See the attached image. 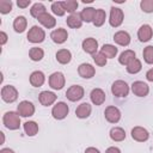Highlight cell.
Returning a JSON list of instances; mask_svg holds the SVG:
<instances>
[{"instance_id":"obj_1","label":"cell","mask_w":153,"mask_h":153,"mask_svg":"<svg viewBox=\"0 0 153 153\" xmlns=\"http://www.w3.org/2000/svg\"><path fill=\"white\" fill-rule=\"evenodd\" d=\"M2 122L5 124V127L10 130H17L20 127V116L18 112L14 111H7L4 117H2Z\"/></svg>"},{"instance_id":"obj_2","label":"cell","mask_w":153,"mask_h":153,"mask_svg":"<svg viewBox=\"0 0 153 153\" xmlns=\"http://www.w3.org/2000/svg\"><path fill=\"white\" fill-rule=\"evenodd\" d=\"M27 41L31 43H42L45 38V32L37 25H33L27 32Z\"/></svg>"},{"instance_id":"obj_3","label":"cell","mask_w":153,"mask_h":153,"mask_svg":"<svg viewBox=\"0 0 153 153\" xmlns=\"http://www.w3.org/2000/svg\"><path fill=\"white\" fill-rule=\"evenodd\" d=\"M1 98L6 103H13L18 98V91L12 85H5L1 88Z\"/></svg>"},{"instance_id":"obj_4","label":"cell","mask_w":153,"mask_h":153,"mask_svg":"<svg viewBox=\"0 0 153 153\" xmlns=\"http://www.w3.org/2000/svg\"><path fill=\"white\" fill-rule=\"evenodd\" d=\"M111 92L114 96L116 97H126L129 93V86L126 81L123 80H116L112 85H111Z\"/></svg>"},{"instance_id":"obj_5","label":"cell","mask_w":153,"mask_h":153,"mask_svg":"<svg viewBox=\"0 0 153 153\" xmlns=\"http://www.w3.org/2000/svg\"><path fill=\"white\" fill-rule=\"evenodd\" d=\"M124 19V14L123 11L118 7H111L110 10V18H109V23L112 27H118Z\"/></svg>"},{"instance_id":"obj_6","label":"cell","mask_w":153,"mask_h":153,"mask_svg":"<svg viewBox=\"0 0 153 153\" xmlns=\"http://www.w3.org/2000/svg\"><path fill=\"white\" fill-rule=\"evenodd\" d=\"M69 112V108L65 102H59L51 109V115L55 120H63Z\"/></svg>"},{"instance_id":"obj_7","label":"cell","mask_w":153,"mask_h":153,"mask_svg":"<svg viewBox=\"0 0 153 153\" xmlns=\"http://www.w3.org/2000/svg\"><path fill=\"white\" fill-rule=\"evenodd\" d=\"M84 88L80 85H72L67 91H66V97L67 99H69L71 102H76L80 100L84 97Z\"/></svg>"},{"instance_id":"obj_8","label":"cell","mask_w":153,"mask_h":153,"mask_svg":"<svg viewBox=\"0 0 153 153\" xmlns=\"http://www.w3.org/2000/svg\"><path fill=\"white\" fill-rule=\"evenodd\" d=\"M66 79L61 72H54L49 76V86L54 90H61L65 86Z\"/></svg>"},{"instance_id":"obj_9","label":"cell","mask_w":153,"mask_h":153,"mask_svg":"<svg viewBox=\"0 0 153 153\" xmlns=\"http://www.w3.org/2000/svg\"><path fill=\"white\" fill-rule=\"evenodd\" d=\"M17 111L22 117H30L35 114V105L29 100H23L18 104Z\"/></svg>"},{"instance_id":"obj_10","label":"cell","mask_w":153,"mask_h":153,"mask_svg":"<svg viewBox=\"0 0 153 153\" xmlns=\"http://www.w3.org/2000/svg\"><path fill=\"white\" fill-rule=\"evenodd\" d=\"M104 116H105V120L108 122H110V123H117L121 120V111H120L118 108L110 105V106L105 108Z\"/></svg>"},{"instance_id":"obj_11","label":"cell","mask_w":153,"mask_h":153,"mask_svg":"<svg viewBox=\"0 0 153 153\" xmlns=\"http://www.w3.org/2000/svg\"><path fill=\"white\" fill-rule=\"evenodd\" d=\"M131 91L137 97H146L149 92V87L146 82L137 80V81H134L131 84Z\"/></svg>"},{"instance_id":"obj_12","label":"cell","mask_w":153,"mask_h":153,"mask_svg":"<svg viewBox=\"0 0 153 153\" xmlns=\"http://www.w3.org/2000/svg\"><path fill=\"white\" fill-rule=\"evenodd\" d=\"M81 47H82V50L87 54H91V55H94L98 50V41L93 37H88V38H85L81 43Z\"/></svg>"},{"instance_id":"obj_13","label":"cell","mask_w":153,"mask_h":153,"mask_svg":"<svg viewBox=\"0 0 153 153\" xmlns=\"http://www.w3.org/2000/svg\"><path fill=\"white\" fill-rule=\"evenodd\" d=\"M131 137L137 142H145L149 137V133L143 127H134L131 129Z\"/></svg>"},{"instance_id":"obj_14","label":"cell","mask_w":153,"mask_h":153,"mask_svg":"<svg viewBox=\"0 0 153 153\" xmlns=\"http://www.w3.org/2000/svg\"><path fill=\"white\" fill-rule=\"evenodd\" d=\"M50 37H51V39H53L54 43H56V44H62V43H65V42L67 41L68 33H67V30H66V29L59 27V29H55L54 31H51Z\"/></svg>"},{"instance_id":"obj_15","label":"cell","mask_w":153,"mask_h":153,"mask_svg":"<svg viewBox=\"0 0 153 153\" xmlns=\"http://www.w3.org/2000/svg\"><path fill=\"white\" fill-rule=\"evenodd\" d=\"M153 36V29L148 24H143L137 30V38L140 42H148Z\"/></svg>"},{"instance_id":"obj_16","label":"cell","mask_w":153,"mask_h":153,"mask_svg":"<svg viewBox=\"0 0 153 153\" xmlns=\"http://www.w3.org/2000/svg\"><path fill=\"white\" fill-rule=\"evenodd\" d=\"M78 74L84 79H91L96 74V69L90 63H81L78 67Z\"/></svg>"},{"instance_id":"obj_17","label":"cell","mask_w":153,"mask_h":153,"mask_svg":"<svg viewBox=\"0 0 153 153\" xmlns=\"http://www.w3.org/2000/svg\"><path fill=\"white\" fill-rule=\"evenodd\" d=\"M38 100L42 105L49 106L56 100V94L54 92H50V91H42L38 94Z\"/></svg>"},{"instance_id":"obj_18","label":"cell","mask_w":153,"mask_h":153,"mask_svg":"<svg viewBox=\"0 0 153 153\" xmlns=\"http://www.w3.org/2000/svg\"><path fill=\"white\" fill-rule=\"evenodd\" d=\"M114 41L115 43H117L118 45H122V47H127L129 45L130 43V35L127 32V31H117L115 35H114Z\"/></svg>"},{"instance_id":"obj_19","label":"cell","mask_w":153,"mask_h":153,"mask_svg":"<svg viewBox=\"0 0 153 153\" xmlns=\"http://www.w3.org/2000/svg\"><path fill=\"white\" fill-rule=\"evenodd\" d=\"M90 98L94 105H102L105 102V92L102 88H93L90 93Z\"/></svg>"},{"instance_id":"obj_20","label":"cell","mask_w":153,"mask_h":153,"mask_svg":"<svg viewBox=\"0 0 153 153\" xmlns=\"http://www.w3.org/2000/svg\"><path fill=\"white\" fill-rule=\"evenodd\" d=\"M44 80H45V75L41 71H35L30 75V84L33 87H41L44 84Z\"/></svg>"},{"instance_id":"obj_21","label":"cell","mask_w":153,"mask_h":153,"mask_svg":"<svg viewBox=\"0 0 153 153\" xmlns=\"http://www.w3.org/2000/svg\"><path fill=\"white\" fill-rule=\"evenodd\" d=\"M37 20H38L44 27H47V29H51V27H54V26L56 25V19H55L51 14H49L48 12L41 14V16L37 18Z\"/></svg>"},{"instance_id":"obj_22","label":"cell","mask_w":153,"mask_h":153,"mask_svg":"<svg viewBox=\"0 0 153 153\" xmlns=\"http://www.w3.org/2000/svg\"><path fill=\"white\" fill-rule=\"evenodd\" d=\"M26 26H27V20H26V18L24 16H18L13 20V29L18 33L24 32L25 29H26Z\"/></svg>"},{"instance_id":"obj_23","label":"cell","mask_w":153,"mask_h":153,"mask_svg":"<svg viewBox=\"0 0 153 153\" xmlns=\"http://www.w3.org/2000/svg\"><path fill=\"white\" fill-rule=\"evenodd\" d=\"M56 60L61 65H67L72 60V54L68 49H60L56 51Z\"/></svg>"},{"instance_id":"obj_24","label":"cell","mask_w":153,"mask_h":153,"mask_svg":"<svg viewBox=\"0 0 153 153\" xmlns=\"http://www.w3.org/2000/svg\"><path fill=\"white\" fill-rule=\"evenodd\" d=\"M91 111H92V108L88 103H81L76 110H75V115L76 117L79 118H87L90 115H91Z\"/></svg>"},{"instance_id":"obj_25","label":"cell","mask_w":153,"mask_h":153,"mask_svg":"<svg viewBox=\"0 0 153 153\" xmlns=\"http://www.w3.org/2000/svg\"><path fill=\"white\" fill-rule=\"evenodd\" d=\"M66 23L69 27L72 29H79L81 25H82V20L80 18V14L78 13H73V14H69L66 19Z\"/></svg>"},{"instance_id":"obj_26","label":"cell","mask_w":153,"mask_h":153,"mask_svg":"<svg viewBox=\"0 0 153 153\" xmlns=\"http://www.w3.org/2000/svg\"><path fill=\"white\" fill-rule=\"evenodd\" d=\"M79 14H80V18H81L82 22L91 23V22H93L94 16H96V8H93V7H85Z\"/></svg>"},{"instance_id":"obj_27","label":"cell","mask_w":153,"mask_h":153,"mask_svg":"<svg viewBox=\"0 0 153 153\" xmlns=\"http://www.w3.org/2000/svg\"><path fill=\"white\" fill-rule=\"evenodd\" d=\"M134 59H135V51L128 49V50H124L123 53H121V55H120V57H118V62H120L121 65H123V66H127V65L130 63Z\"/></svg>"},{"instance_id":"obj_28","label":"cell","mask_w":153,"mask_h":153,"mask_svg":"<svg viewBox=\"0 0 153 153\" xmlns=\"http://www.w3.org/2000/svg\"><path fill=\"white\" fill-rule=\"evenodd\" d=\"M110 137L112 141H116V142L123 141L126 139V131L121 127H114L110 130Z\"/></svg>"},{"instance_id":"obj_29","label":"cell","mask_w":153,"mask_h":153,"mask_svg":"<svg viewBox=\"0 0 153 153\" xmlns=\"http://www.w3.org/2000/svg\"><path fill=\"white\" fill-rule=\"evenodd\" d=\"M117 48L112 44H104L100 48V53L106 57V59H114L117 55Z\"/></svg>"},{"instance_id":"obj_30","label":"cell","mask_w":153,"mask_h":153,"mask_svg":"<svg viewBox=\"0 0 153 153\" xmlns=\"http://www.w3.org/2000/svg\"><path fill=\"white\" fill-rule=\"evenodd\" d=\"M24 131L27 136H35L38 131V124L35 121H27L24 123Z\"/></svg>"},{"instance_id":"obj_31","label":"cell","mask_w":153,"mask_h":153,"mask_svg":"<svg viewBox=\"0 0 153 153\" xmlns=\"http://www.w3.org/2000/svg\"><path fill=\"white\" fill-rule=\"evenodd\" d=\"M105 19H106V13H105V11L102 10V8H98V10H96V16H94V19H93L92 23H93L94 26L99 27V26H102V25L105 23Z\"/></svg>"},{"instance_id":"obj_32","label":"cell","mask_w":153,"mask_h":153,"mask_svg":"<svg viewBox=\"0 0 153 153\" xmlns=\"http://www.w3.org/2000/svg\"><path fill=\"white\" fill-rule=\"evenodd\" d=\"M44 56V51L42 48H38V47H32L30 50H29V57L32 60V61H41Z\"/></svg>"},{"instance_id":"obj_33","label":"cell","mask_w":153,"mask_h":153,"mask_svg":"<svg viewBox=\"0 0 153 153\" xmlns=\"http://www.w3.org/2000/svg\"><path fill=\"white\" fill-rule=\"evenodd\" d=\"M141 68H142V65L139 59H134L130 63L127 65V72L129 74H136L141 71Z\"/></svg>"},{"instance_id":"obj_34","label":"cell","mask_w":153,"mask_h":153,"mask_svg":"<svg viewBox=\"0 0 153 153\" xmlns=\"http://www.w3.org/2000/svg\"><path fill=\"white\" fill-rule=\"evenodd\" d=\"M45 12H47V11H45V6H44L43 4H41V2L33 4L32 7H31V10H30V13H31V16H32L33 18H38L41 14H43V13H45Z\"/></svg>"},{"instance_id":"obj_35","label":"cell","mask_w":153,"mask_h":153,"mask_svg":"<svg viewBox=\"0 0 153 153\" xmlns=\"http://www.w3.org/2000/svg\"><path fill=\"white\" fill-rule=\"evenodd\" d=\"M78 5L79 4L75 0H66V1H62V6H63L65 11L66 12H69L71 14L75 13V11L78 8Z\"/></svg>"},{"instance_id":"obj_36","label":"cell","mask_w":153,"mask_h":153,"mask_svg":"<svg viewBox=\"0 0 153 153\" xmlns=\"http://www.w3.org/2000/svg\"><path fill=\"white\" fill-rule=\"evenodd\" d=\"M142 56H143V60L146 63L153 65V45L146 47L142 51Z\"/></svg>"},{"instance_id":"obj_37","label":"cell","mask_w":153,"mask_h":153,"mask_svg":"<svg viewBox=\"0 0 153 153\" xmlns=\"http://www.w3.org/2000/svg\"><path fill=\"white\" fill-rule=\"evenodd\" d=\"M51 11L57 17H62L66 13V11H65V8L62 6V1H55V2H53L51 4Z\"/></svg>"},{"instance_id":"obj_38","label":"cell","mask_w":153,"mask_h":153,"mask_svg":"<svg viewBox=\"0 0 153 153\" xmlns=\"http://www.w3.org/2000/svg\"><path fill=\"white\" fill-rule=\"evenodd\" d=\"M12 11V1L11 0H0V12L2 14L10 13Z\"/></svg>"},{"instance_id":"obj_39","label":"cell","mask_w":153,"mask_h":153,"mask_svg":"<svg viewBox=\"0 0 153 153\" xmlns=\"http://www.w3.org/2000/svg\"><path fill=\"white\" fill-rule=\"evenodd\" d=\"M140 7L143 12L152 13L153 12V0H142L140 2Z\"/></svg>"},{"instance_id":"obj_40","label":"cell","mask_w":153,"mask_h":153,"mask_svg":"<svg viewBox=\"0 0 153 153\" xmlns=\"http://www.w3.org/2000/svg\"><path fill=\"white\" fill-rule=\"evenodd\" d=\"M93 61L96 62V65H98V66H105L106 65V57L99 51V53H96L94 55H93Z\"/></svg>"},{"instance_id":"obj_41","label":"cell","mask_w":153,"mask_h":153,"mask_svg":"<svg viewBox=\"0 0 153 153\" xmlns=\"http://www.w3.org/2000/svg\"><path fill=\"white\" fill-rule=\"evenodd\" d=\"M30 4H31L30 0H18V1H17L18 7H20V8H25V7H27Z\"/></svg>"},{"instance_id":"obj_42","label":"cell","mask_w":153,"mask_h":153,"mask_svg":"<svg viewBox=\"0 0 153 153\" xmlns=\"http://www.w3.org/2000/svg\"><path fill=\"white\" fill-rule=\"evenodd\" d=\"M6 42H7V35H6L4 31H1V32H0V44L4 45Z\"/></svg>"},{"instance_id":"obj_43","label":"cell","mask_w":153,"mask_h":153,"mask_svg":"<svg viewBox=\"0 0 153 153\" xmlns=\"http://www.w3.org/2000/svg\"><path fill=\"white\" fill-rule=\"evenodd\" d=\"M105 153H121V149H120L118 147L112 146V147H109V148L105 151Z\"/></svg>"},{"instance_id":"obj_44","label":"cell","mask_w":153,"mask_h":153,"mask_svg":"<svg viewBox=\"0 0 153 153\" xmlns=\"http://www.w3.org/2000/svg\"><path fill=\"white\" fill-rule=\"evenodd\" d=\"M146 79H147L148 81H152V82H153V68H151V69L147 71V73H146Z\"/></svg>"},{"instance_id":"obj_45","label":"cell","mask_w":153,"mask_h":153,"mask_svg":"<svg viewBox=\"0 0 153 153\" xmlns=\"http://www.w3.org/2000/svg\"><path fill=\"white\" fill-rule=\"evenodd\" d=\"M85 153H100L99 149H97L96 147H87L85 149Z\"/></svg>"},{"instance_id":"obj_46","label":"cell","mask_w":153,"mask_h":153,"mask_svg":"<svg viewBox=\"0 0 153 153\" xmlns=\"http://www.w3.org/2000/svg\"><path fill=\"white\" fill-rule=\"evenodd\" d=\"M0 153H14L11 148H2L1 151H0Z\"/></svg>"},{"instance_id":"obj_47","label":"cell","mask_w":153,"mask_h":153,"mask_svg":"<svg viewBox=\"0 0 153 153\" xmlns=\"http://www.w3.org/2000/svg\"><path fill=\"white\" fill-rule=\"evenodd\" d=\"M1 134V143L4 142V133H0Z\"/></svg>"}]
</instances>
